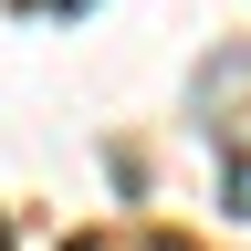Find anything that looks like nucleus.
Here are the masks:
<instances>
[{"instance_id":"f257e3e1","label":"nucleus","mask_w":251,"mask_h":251,"mask_svg":"<svg viewBox=\"0 0 251 251\" xmlns=\"http://www.w3.org/2000/svg\"><path fill=\"white\" fill-rule=\"evenodd\" d=\"M230 209L251 220V157H241V168H230Z\"/></svg>"},{"instance_id":"f03ea898","label":"nucleus","mask_w":251,"mask_h":251,"mask_svg":"<svg viewBox=\"0 0 251 251\" xmlns=\"http://www.w3.org/2000/svg\"><path fill=\"white\" fill-rule=\"evenodd\" d=\"M52 11H84V0H52Z\"/></svg>"},{"instance_id":"7ed1b4c3","label":"nucleus","mask_w":251,"mask_h":251,"mask_svg":"<svg viewBox=\"0 0 251 251\" xmlns=\"http://www.w3.org/2000/svg\"><path fill=\"white\" fill-rule=\"evenodd\" d=\"M0 251H11V230H0Z\"/></svg>"}]
</instances>
